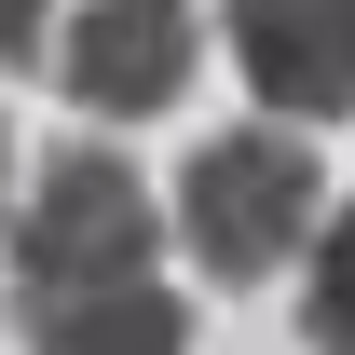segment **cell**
I'll return each instance as SVG.
<instances>
[{
	"label": "cell",
	"instance_id": "5b68a950",
	"mask_svg": "<svg viewBox=\"0 0 355 355\" xmlns=\"http://www.w3.org/2000/svg\"><path fill=\"white\" fill-rule=\"evenodd\" d=\"M28 355H191V301L164 273H123V287H69V301H14Z\"/></svg>",
	"mask_w": 355,
	"mask_h": 355
},
{
	"label": "cell",
	"instance_id": "6da1fadb",
	"mask_svg": "<svg viewBox=\"0 0 355 355\" xmlns=\"http://www.w3.org/2000/svg\"><path fill=\"white\" fill-rule=\"evenodd\" d=\"M314 232H328V178H314V150L287 123H219L178 164V246H191L205 287H260Z\"/></svg>",
	"mask_w": 355,
	"mask_h": 355
},
{
	"label": "cell",
	"instance_id": "7a4b0ae2",
	"mask_svg": "<svg viewBox=\"0 0 355 355\" xmlns=\"http://www.w3.org/2000/svg\"><path fill=\"white\" fill-rule=\"evenodd\" d=\"M150 246H164V219H150V178L123 164V150H55L42 191H28V219L0 232V260H14V301H69V287H123V273H150Z\"/></svg>",
	"mask_w": 355,
	"mask_h": 355
},
{
	"label": "cell",
	"instance_id": "52a82bcc",
	"mask_svg": "<svg viewBox=\"0 0 355 355\" xmlns=\"http://www.w3.org/2000/svg\"><path fill=\"white\" fill-rule=\"evenodd\" d=\"M42 55V0H0V69H28Z\"/></svg>",
	"mask_w": 355,
	"mask_h": 355
},
{
	"label": "cell",
	"instance_id": "ba28073f",
	"mask_svg": "<svg viewBox=\"0 0 355 355\" xmlns=\"http://www.w3.org/2000/svg\"><path fill=\"white\" fill-rule=\"evenodd\" d=\"M0 164H14V150H0Z\"/></svg>",
	"mask_w": 355,
	"mask_h": 355
},
{
	"label": "cell",
	"instance_id": "3957f363",
	"mask_svg": "<svg viewBox=\"0 0 355 355\" xmlns=\"http://www.w3.org/2000/svg\"><path fill=\"white\" fill-rule=\"evenodd\" d=\"M191 55H205L191 0H83V14H69V42H55V83H69V110L150 123V110H178Z\"/></svg>",
	"mask_w": 355,
	"mask_h": 355
},
{
	"label": "cell",
	"instance_id": "8992f818",
	"mask_svg": "<svg viewBox=\"0 0 355 355\" xmlns=\"http://www.w3.org/2000/svg\"><path fill=\"white\" fill-rule=\"evenodd\" d=\"M301 342H314V355H355V205L328 219V246H314V287H301Z\"/></svg>",
	"mask_w": 355,
	"mask_h": 355
},
{
	"label": "cell",
	"instance_id": "277c9868",
	"mask_svg": "<svg viewBox=\"0 0 355 355\" xmlns=\"http://www.w3.org/2000/svg\"><path fill=\"white\" fill-rule=\"evenodd\" d=\"M219 28L260 110H287V123L355 110V0H219Z\"/></svg>",
	"mask_w": 355,
	"mask_h": 355
}]
</instances>
